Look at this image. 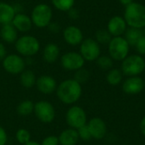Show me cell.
<instances>
[{
	"mask_svg": "<svg viewBox=\"0 0 145 145\" xmlns=\"http://www.w3.org/2000/svg\"><path fill=\"white\" fill-rule=\"evenodd\" d=\"M56 94L59 101L63 104L73 105L81 99L82 88L76 80L66 79L58 85Z\"/></svg>",
	"mask_w": 145,
	"mask_h": 145,
	"instance_id": "cell-1",
	"label": "cell"
},
{
	"mask_svg": "<svg viewBox=\"0 0 145 145\" xmlns=\"http://www.w3.org/2000/svg\"><path fill=\"white\" fill-rule=\"evenodd\" d=\"M123 18L127 26L144 29L145 27V5L138 2H133L127 5Z\"/></svg>",
	"mask_w": 145,
	"mask_h": 145,
	"instance_id": "cell-2",
	"label": "cell"
},
{
	"mask_svg": "<svg viewBox=\"0 0 145 145\" xmlns=\"http://www.w3.org/2000/svg\"><path fill=\"white\" fill-rule=\"evenodd\" d=\"M15 49L20 56L31 57L36 55L40 50L38 39L31 35H23L14 42Z\"/></svg>",
	"mask_w": 145,
	"mask_h": 145,
	"instance_id": "cell-3",
	"label": "cell"
},
{
	"mask_svg": "<svg viewBox=\"0 0 145 145\" xmlns=\"http://www.w3.org/2000/svg\"><path fill=\"white\" fill-rule=\"evenodd\" d=\"M145 70V59L140 54H131L121 61V71L127 76H137Z\"/></svg>",
	"mask_w": 145,
	"mask_h": 145,
	"instance_id": "cell-4",
	"label": "cell"
},
{
	"mask_svg": "<svg viewBox=\"0 0 145 145\" xmlns=\"http://www.w3.org/2000/svg\"><path fill=\"white\" fill-rule=\"evenodd\" d=\"M30 17L35 26L37 28H45L52 21L53 10L47 3H39L33 8Z\"/></svg>",
	"mask_w": 145,
	"mask_h": 145,
	"instance_id": "cell-5",
	"label": "cell"
},
{
	"mask_svg": "<svg viewBox=\"0 0 145 145\" xmlns=\"http://www.w3.org/2000/svg\"><path fill=\"white\" fill-rule=\"evenodd\" d=\"M130 45L123 37H114L108 44L109 56L116 61H122L128 56Z\"/></svg>",
	"mask_w": 145,
	"mask_h": 145,
	"instance_id": "cell-6",
	"label": "cell"
},
{
	"mask_svg": "<svg viewBox=\"0 0 145 145\" xmlns=\"http://www.w3.org/2000/svg\"><path fill=\"white\" fill-rule=\"evenodd\" d=\"M65 121L71 128L77 130L87 125V114L82 107L73 105L67 110L65 114Z\"/></svg>",
	"mask_w": 145,
	"mask_h": 145,
	"instance_id": "cell-7",
	"label": "cell"
},
{
	"mask_svg": "<svg viewBox=\"0 0 145 145\" xmlns=\"http://www.w3.org/2000/svg\"><path fill=\"white\" fill-rule=\"evenodd\" d=\"M101 48L99 43L93 38L83 39L80 44V54L85 61H96L100 56Z\"/></svg>",
	"mask_w": 145,
	"mask_h": 145,
	"instance_id": "cell-8",
	"label": "cell"
},
{
	"mask_svg": "<svg viewBox=\"0 0 145 145\" xmlns=\"http://www.w3.org/2000/svg\"><path fill=\"white\" fill-rule=\"evenodd\" d=\"M34 114L42 123H51L56 116L55 109L53 105L46 100H41L34 105Z\"/></svg>",
	"mask_w": 145,
	"mask_h": 145,
	"instance_id": "cell-9",
	"label": "cell"
},
{
	"mask_svg": "<svg viewBox=\"0 0 145 145\" xmlns=\"http://www.w3.org/2000/svg\"><path fill=\"white\" fill-rule=\"evenodd\" d=\"M2 62L4 71L12 75L20 74L25 67V62L20 54H8Z\"/></svg>",
	"mask_w": 145,
	"mask_h": 145,
	"instance_id": "cell-10",
	"label": "cell"
},
{
	"mask_svg": "<svg viewBox=\"0 0 145 145\" xmlns=\"http://www.w3.org/2000/svg\"><path fill=\"white\" fill-rule=\"evenodd\" d=\"M60 63L62 67L66 71H76L81 68H83L85 59L77 52H67L61 56Z\"/></svg>",
	"mask_w": 145,
	"mask_h": 145,
	"instance_id": "cell-11",
	"label": "cell"
},
{
	"mask_svg": "<svg viewBox=\"0 0 145 145\" xmlns=\"http://www.w3.org/2000/svg\"><path fill=\"white\" fill-rule=\"evenodd\" d=\"M122 91L130 95L140 93L144 89V81L139 76H129L122 82Z\"/></svg>",
	"mask_w": 145,
	"mask_h": 145,
	"instance_id": "cell-12",
	"label": "cell"
},
{
	"mask_svg": "<svg viewBox=\"0 0 145 145\" xmlns=\"http://www.w3.org/2000/svg\"><path fill=\"white\" fill-rule=\"evenodd\" d=\"M92 138L96 140L103 139L107 134V126L105 121L100 117L92 118L88 123H87Z\"/></svg>",
	"mask_w": 145,
	"mask_h": 145,
	"instance_id": "cell-13",
	"label": "cell"
},
{
	"mask_svg": "<svg viewBox=\"0 0 145 145\" xmlns=\"http://www.w3.org/2000/svg\"><path fill=\"white\" fill-rule=\"evenodd\" d=\"M127 29V25L123 17L115 15L111 17L107 24V31L114 37H122Z\"/></svg>",
	"mask_w": 145,
	"mask_h": 145,
	"instance_id": "cell-14",
	"label": "cell"
},
{
	"mask_svg": "<svg viewBox=\"0 0 145 145\" xmlns=\"http://www.w3.org/2000/svg\"><path fill=\"white\" fill-rule=\"evenodd\" d=\"M36 87L41 93L48 95L56 91L58 85L56 80L53 76L48 75H42L37 78Z\"/></svg>",
	"mask_w": 145,
	"mask_h": 145,
	"instance_id": "cell-15",
	"label": "cell"
},
{
	"mask_svg": "<svg viewBox=\"0 0 145 145\" xmlns=\"http://www.w3.org/2000/svg\"><path fill=\"white\" fill-rule=\"evenodd\" d=\"M65 42L71 46H77L83 41V33L82 30L76 25H68L63 31Z\"/></svg>",
	"mask_w": 145,
	"mask_h": 145,
	"instance_id": "cell-16",
	"label": "cell"
},
{
	"mask_svg": "<svg viewBox=\"0 0 145 145\" xmlns=\"http://www.w3.org/2000/svg\"><path fill=\"white\" fill-rule=\"evenodd\" d=\"M11 23L15 29L20 32L29 31L33 25L31 17L24 13H16Z\"/></svg>",
	"mask_w": 145,
	"mask_h": 145,
	"instance_id": "cell-17",
	"label": "cell"
},
{
	"mask_svg": "<svg viewBox=\"0 0 145 145\" xmlns=\"http://www.w3.org/2000/svg\"><path fill=\"white\" fill-rule=\"evenodd\" d=\"M15 14L16 11L13 5L5 2H0V24L2 25L11 23Z\"/></svg>",
	"mask_w": 145,
	"mask_h": 145,
	"instance_id": "cell-18",
	"label": "cell"
},
{
	"mask_svg": "<svg viewBox=\"0 0 145 145\" xmlns=\"http://www.w3.org/2000/svg\"><path fill=\"white\" fill-rule=\"evenodd\" d=\"M58 138L61 145H76L80 139L77 130L71 127L62 131Z\"/></svg>",
	"mask_w": 145,
	"mask_h": 145,
	"instance_id": "cell-19",
	"label": "cell"
},
{
	"mask_svg": "<svg viewBox=\"0 0 145 145\" xmlns=\"http://www.w3.org/2000/svg\"><path fill=\"white\" fill-rule=\"evenodd\" d=\"M60 54V49L56 43L49 42L43 48L42 57L45 62L52 64L57 61Z\"/></svg>",
	"mask_w": 145,
	"mask_h": 145,
	"instance_id": "cell-20",
	"label": "cell"
},
{
	"mask_svg": "<svg viewBox=\"0 0 145 145\" xmlns=\"http://www.w3.org/2000/svg\"><path fill=\"white\" fill-rule=\"evenodd\" d=\"M0 37L7 43H14L18 39V31L12 23L3 25L0 29Z\"/></svg>",
	"mask_w": 145,
	"mask_h": 145,
	"instance_id": "cell-21",
	"label": "cell"
},
{
	"mask_svg": "<svg viewBox=\"0 0 145 145\" xmlns=\"http://www.w3.org/2000/svg\"><path fill=\"white\" fill-rule=\"evenodd\" d=\"M20 82L25 88H31L36 85L37 77L35 73L31 70H24L20 74Z\"/></svg>",
	"mask_w": 145,
	"mask_h": 145,
	"instance_id": "cell-22",
	"label": "cell"
},
{
	"mask_svg": "<svg viewBox=\"0 0 145 145\" xmlns=\"http://www.w3.org/2000/svg\"><path fill=\"white\" fill-rule=\"evenodd\" d=\"M125 39L127 41L130 46H135L137 42L140 40L142 37H144V31L142 29L138 28H133L129 27L127 29L125 32Z\"/></svg>",
	"mask_w": 145,
	"mask_h": 145,
	"instance_id": "cell-23",
	"label": "cell"
},
{
	"mask_svg": "<svg viewBox=\"0 0 145 145\" xmlns=\"http://www.w3.org/2000/svg\"><path fill=\"white\" fill-rule=\"evenodd\" d=\"M123 78V74L121 70L116 68L110 69L106 75V81L110 86H118L121 84Z\"/></svg>",
	"mask_w": 145,
	"mask_h": 145,
	"instance_id": "cell-24",
	"label": "cell"
},
{
	"mask_svg": "<svg viewBox=\"0 0 145 145\" xmlns=\"http://www.w3.org/2000/svg\"><path fill=\"white\" fill-rule=\"evenodd\" d=\"M34 105L35 104L31 100H28V99L23 100L18 105L16 108V111L18 115L20 116H30L31 113H33Z\"/></svg>",
	"mask_w": 145,
	"mask_h": 145,
	"instance_id": "cell-25",
	"label": "cell"
},
{
	"mask_svg": "<svg viewBox=\"0 0 145 145\" xmlns=\"http://www.w3.org/2000/svg\"><path fill=\"white\" fill-rule=\"evenodd\" d=\"M51 3L56 9L63 12H68L75 5V0H51Z\"/></svg>",
	"mask_w": 145,
	"mask_h": 145,
	"instance_id": "cell-26",
	"label": "cell"
},
{
	"mask_svg": "<svg viewBox=\"0 0 145 145\" xmlns=\"http://www.w3.org/2000/svg\"><path fill=\"white\" fill-rule=\"evenodd\" d=\"M112 37H113L107 31V29H100L97 31L95 33V40L99 44H109Z\"/></svg>",
	"mask_w": 145,
	"mask_h": 145,
	"instance_id": "cell-27",
	"label": "cell"
},
{
	"mask_svg": "<svg viewBox=\"0 0 145 145\" xmlns=\"http://www.w3.org/2000/svg\"><path fill=\"white\" fill-rule=\"evenodd\" d=\"M96 63L98 66L104 71H110L113 67V59L108 55H100L97 59Z\"/></svg>",
	"mask_w": 145,
	"mask_h": 145,
	"instance_id": "cell-28",
	"label": "cell"
},
{
	"mask_svg": "<svg viewBox=\"0 0 145 145\" xmlns=\"http://www.w3.org/2000/svg\"><path fill=\"white\" fill-rule=\"evenodd\" d=\"M89 78H90V72L88 71V70L81 68V69L76 71L73 79L76 80L81 85H82V84L86 83L89 80Z\"/></svg>",
	"mask_w": 145,
	"mask_h": 145,
	"instance_id": "cell-29",
	"label": "cell"
},
{
	"mask_svg": "<svg viewBox=\"0 0 145 145\" xmlns=\"http://www.w3.org/2000/svg\"><path fill=\"white\" fill-rule=\"evenodd\" d=\"M15 138L19 144L24 145L31 141V134L28 130L25 128H20L16 132Z\"/></svg>",
	"mask_w": 145,
	"mask_h": 145,
	"instance_id": "cell-30",
	"label": "cell"
},
{
	"mask_svg": "<svg viewBox=\"0 0 145 145\" xmlns=\"http://www.w3.org/2000/svg\"><path fill=\"white\" fill-rule=\"evenodd\" d=\"M77 133L79 135V138L83 141H89L91 138H93L88 125H85V126L80 127L79 129H77Z\"/></svg>",
	"mask_w": 145,
	"mask_h": 145,
	"instance_id": "cell-31",
	"label": "cell"
},
{
	"mask_svg": "<svg viewBox=\"0 0 145 145\" xmlns=\"http://www.w3.org/2000/svg\"><path fill=\"white\" fill-rule=\"evenodd\" d=\"M59 138L56 137V136H54V135H50V136H48L46 137L41 145H59Z\"/></svg>",
	"mask_w": 145,
	"mask_h": 145,
	"instance_id": "cell-32",
	"label": "cell"
},
{
	"mask_svg": "<svg viewBox=\"0 0 145 145\" xmlns=\"http://www.w3.org/2000/svg\"><path fill=\"white\" fill-rule=\"evenodd\" d=\"M137 52L140 55H145V37H142L140 40L137 42V44L134 46Z\"/></svg>",
	"mask_w": 145,
	"mask_h": 145,
	"instance_id": "cell-33",
	"label": "cell"
},
{
	"mask_svg": "<svg viewBox=\"0 0 145 145\" xmlns=\"http://www.w3.org/2000/svg\"><path fill=\"white\" fill-rule=\"evenodd\" d=\"M8 142V134L5 129L0 126V145H6Z\"/></svg>",
	"mask_w": 145,
	"mask_h": 145,
	"instance_id": "cell-34",
	"label": "cell"
},
{
	"mask_svg": "<svg viewBox=\"0 0 145 145\" xmlns=\"http://www.w3.org/2000/svg\"><path fill=\"white\" fill-rule=\"evenodd\" d=\"M48 29L49 31L52 32V33H54V34H57L60 31V25L58 23V22H52L48 25Z\"/></svg>",
	"mask_w": 145,
	"mask_h": 145,
	"instance_id": "cell-35",
	"label": "cell"
},
{
	"mask_svg": "<svg viewBox=\"0 0 145 145\" xmlns=\"http://www.w3.org/2000/svg\"><path fill=\"white\" fill-rule=\"evenodd\" d=\"M67 13H68L69 18L71 19V20H76L79 19V17H80V13H79V11H78L76 8H72L70 9Z\"/></svg>",
	"mask_w": 145,
	"mask_h": 145,
	"instance_id": "cell-36",
	"label": "cell"
},
{
	"mask_svg": "<svg viewBox=\"0 0 145 145\" xmlns=\"http://www.w3.org/2000/svg\"><path fill=\"white\" fill-rule=\"evenodd\" d=\"M7 50L3 43L0 42V60H3V59L7 56Z\"/></svg>",
	"mask_w": 145,
	"mask_h": 145,
	"instance_id": "cell-37",
	"label": "cell"
},
{
	"mask_svg": "<svg viewBox=\"0 0 145 145\" xmlns=\"http://www.w3.org/2000/svg\"><path fill=\"white\" fill-rule=\"evenodd\" d=\"M139 129L142 133V134L145 137V116L142 118L141 121H140V125H139Z\"/></svg>",
	"mask_w": 145,
	"mask_h": 145,
	"instance_id": "cell-38",
	"label": "cell"
},
{
	"mask_svg": "<svg viewBox=\"0 0 145 145\" xmlns=\"http://www.w3.org/2000/svg\"><path fill=\"white\" fill-rule=\"evenodd\" d=\"M119 2H120L122 5H124V6L126 7L127 5H128V4H130V3H132L133 2H134V0H119Z\"/></svg>",
	"mask_w": 145,
	"mask_h": 145,
	"instance_id": "cell-39",
	"label": "cell"
},
{
	"mask_svg": "<svg viewBox=\"0 0 145 145\" xmlns=\"http://www.w3.org/2000/svg\"><path fill=\"white\" fill-rule=\"evenodd\" d=\"M24 145H41V144H39L38 142H36V141H30Z\"/></svg>",
	"mask_w": 145,
	"mask_h": 145,
	"instance_id": "cell-40",
	"label": "cell"
},
{
	"mask_svg": "<svg viewBox=\"0 0 145 145\" xmlns=\"http://www.w3.org/2000/svg\"><path fill=\"white\" fill-rule=\"evenodd\" d=\"M144 31V36L145 37V27L144 28V31Z\"/></svg>",
	"mask_w": 145,
	"mask_h": 145,
	"instance_id": "cell-41",
	"label": "cell"
},
{
	"mask_svg": "<svg viewBox=\"0 0 145 145\" xmlns=\"http://www.w3.org/2000/svg\"><path fill=\"white\" fill-rule=\"evenodd\" d=\"M144 87H145V82H144Z\"/></svg>",
	"mask_w": 145,
	"mask_h": 145,
	"instance_id": "cell-42",
	"label": "cell"
}]
</instances>
